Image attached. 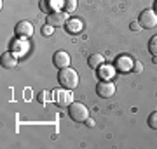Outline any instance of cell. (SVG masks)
<instances>
[{
	"label": "cell",
	"instance_id": "ffe728a7",
	"mask_svg": "<svg viewBox=\"0 0 157 149\" xmlns=\"http://www.w3.org/2000/svg\"><path fill=\"white\" fill-rule=\"evenodd\" d=\"M143 71V64L141 61H135L133 62V73H141Z\"/></svg>",
	"mask_w": 157,
	"mask_h": 149
},
{
	"label": "cell",
	"instance_id": "603a6c76",
	"mask_svg": "<svg viewBox=\"0 0 157 149\" xmlns=\"http://www.w3.org/2000/svg\"><path fill=\"white\" fill-rule=\"evenodd\" d=\"M154 64H157V55H154Z\"/></svg>",
	"mask_w": 157,
	"mask_h": 149
},
{
	"label": "cell",
	"instance_id": "7402d4cb",
	"mask_svg": "<svg viewBox=\"0 0 157 149\" xmlns=\"http://www.w3.org/2000/svg\"><path fill=\"white\" fill-rule=\"evenodd\" d=\"M86 123H87V127H94V120H91V118H87Z\"/></svg>",
	"mask_w": 157,
	"mask_h": 149
},
{
	"label": "cell",
	"instance_id": "ac0fdd59",
	"mask_svg": "<svg viewBox=\"0 0 157 149\" xmlns=\"http://www.w3.org/2000/svg\"><path fill=\"white\" fill-rule=\"evenodd\" d=\"M21 42H23V40H16V42L12 44V50H14V52H17V55H19V52H23V50H25V47H23Z\"/></svg>",
	"mask_w": 157,
	"mask_h": 149
},
{
	"label": "cell",
	"instance_id": "9a60e30c",
	"mask_svg": "<svg viewBox=\"0 0 157 149\" xmlns=\"http://www.w3.org/2000/svg\"><path fill=\"white\" fill-rule=\"evenodd\" d=\"M51 95H52V92H47V90H42L39 94V97H37V101H39L40 104H45L47 101L51 99Z\"/></svg>",
	"mask_w": 157,
	"mask_h": 149
},
{
	"label": "cell",
	"instance_id": "3957f363",
	"mask_svg": "<svg viewBox=\"0 0 157 149\" xmlns=\"http://www.w3.org/2000/svg\"><path fill=\"white\" fill-rule=\"evenodd\" d=\"M140 24L143 30H152V28L157 26V12L155 11H150V9H147L140 14Z\"/></svg>",
	"mask_w": 157,
	"mask_h": 149
},
{
	"label": "cell",
	"instance_id": "2e32d148",
	"mask_svg": "<svg viewBox=\"0 0 157 149\" xmlns=\"http://www.w3.org/2000/svg\"><path fill=\"white\" fill-rule=\"evenodd\" d=\"M148 50H150L152 55H157V35L150 38V42H148Z\"/></svg>",
	"mask_w": 157,
	"mask_h": 149
},
{
	"label": "cell",
	"instance_id": "8992f818",
	"mask_svg": "<svg viewBox=\"0 0 157 149\" xmlns=\"http://www.w3.org/2000/svg\"><path fill=\"white\" fill-rule=\"evenodd\" d=\"M133 62H135V59L131 55H119L117 59H115V68L121 73L133 71Z\"/></svg>",
	"mask_w": 157,
	"mask_h": 149
},
{
	"label": "cell",
	"instance_id": "6da1fadb",
	"mask_svg": "<svg viewBox=\"0 0 157 149\" xmlns=\"http://www.w3.org/2000/svg\"><path fill=\"white\" fill-rule=\"evenodd\" d=\"M58 82H59L61 87L68 88V90H73V88L78 85V73L70 66L63 68V69H59V73H58Z\"/></svg>",
	"mask_w": 157,
	"mask_h": 149
},
{
	"label": "cell",
	"instance_id": "ba28073f",
	"mask_svg": "<svg viewBox=\"0 0 157 149\" xmlns=\"http://www.w3.org/2000/svg\"><path fill=\"white\" fill-rule=\"evenodd\" d=\"M52 61H54V66L56 68L63 69V68L70 66V55H68V52H65V50H58L56 54H54V57H52Z\"/></svg>",
	"mask_w": 157,
	"mask_h": 149
},
{
	"label": "cell",
	"instance_id": "7a4b0ae2",
	"mask_svg": "<svg viewBox=\"0 0 157 149\" xmlns=\"http://www.w3.org/2000/svg\"><path fill=\"white\" fill-rule=\"evenodd\" d=\"M68 115L73 122H86L89 118V109L82 102H72L68 106Z\"/></svg>",
	"mask_w": 157,
	"mask_h": 149
},
{
	"label": "cell",
	"instance_id": "4fadbf2b",
	"mask_svg": "<svg viewBox=\"0 0 157 149\" xmlns=\"http://www.w3.org/2000/svg\"><path fill=\"white\" fill-rule=\"evenodd\" d=\"M105 62V57L101 54H93V55H89V66L93 68V69H98V68L101 66Z\"/></svg>",
	"mask_w": 157,
	"mask_h": 149
},
{
	"label": "cell",
	"instance_id": "7c38bea8",
	"mask_svg": "<svg viewBox=\"0 0 157 149\" xmlns=\"http://www.w3.org/2000/svg\"><path fill=\"white\" fill-rule=\"evenodd\" d=\"M113 73H115V69H113L112 66L101 64V66H100V71H98V75H100L101 80H110V78L113 76Z\"/></svg>",
	"mask_w": 157,
	"mask_h": 149
},
{
	"label": "cell",
	"instance_id": "d6986e66",
	"mask_svg": "<svg viewBox=\"0 0 157 149\" xmlns=\"http://www.w3.org/2000/svg\"><path fill=\"white\" fill-rule=\"evenodd\" d=\"M54 33V26H51V24H45L44 28H42V35H47V37H49V35H52Z\"/></svg>",
	"mask_w": 157,
	"mask_h": 149
},
{
	"label": "cell",
	"instance_id": "cb8c5ba5",
	"mask_svg": "<svg viewBox=\"0 0 157 149\" xmlns=\"http://www.w3.org/2000/svg\"><path fill=\"white\" fill-rule=\"evenodd\" d=\"M155 12H157V0H155Z\"/></svg>",
	"mask_w": 157,
	"mask_h": 149
},
{
	"label": "cell",
	"instance_id": "5b68a950",
	"mask_svg": "<svg viewBox=\"0 0 157 149\" xmlns=\"http://www.w3.org/2000/svg\"><path fill=\"white\" fill-rule=\"evenodd\" d=\"M68 21V12L65 11H52L47 14V24L51 26H61V24H67Z\"/></svg>",
	"mask_w": 157,
	"mask_h": 149
},
{
	"label": "cell",
	"instance_id": "8fae6325",
	"mask_svg": "<svg viewBox=\"0 0 157 149\" xmlns=\"http://www.w3.org/2000/svg\"><path fill=\"white\" fill-rule=\"evenodd\" d=\"M65 28H67L68 33H73V35L80 33V31H82V21H80V19H68Z\"/></svg>",
	"mask_w": 157,
	"mask_h": 149
},
{
	"label": "cell",
	"instance_id": "5bb4252c",
	"mask_svg": "<svg viewBox=\"0 0 157 149\" xmlns=\"http://www.w3.org/2000/svg\"><path fill=\"white\" fill-rule=\"evenodd\" d=\"M63 7H65V12H73L77 9V0H61Z\"/></svg>",
	"mask_w": 157,
	"mask_h": 149
},
{
	"label": "cell",
	"instance_id": "30bf717a",
	"mask_svg": "<svg viewBox=\"0 0 157 149\" xmlns=\"http://www.w3.org/2000/svg\"><path fill=\"white\" fill-rule=\"evenodd\" d=\"M2 66L6 69H12V68L17 66V54H12V52H6L2 55Z\"/></svg>",
	"mask_w": 157,
	"mask_h": 149
},
{
	"label": "cell",
	"instance_id": "9c48e42d",
	"mask_svg": "<svg viewBox=\"0 0 157 149\" xmlns=\"http://www.w3.org/2000/svg\"><path fill=\"white\" fill-rule=\"evenodd\" d=\"M16 33L19 35V37H23V38H28V37H32L33 35V24L28 21H21L16 24Z\"/></svg>",
	"mask_w": 157,
	"mask_h": 149
},
{
	"label": "cell",
	"instance_id": "e0dca14e",
	"mask_svg": "<svg viewBox=\"0 0 157 149\" xmlns=\"http://www.w3.org/2000/svg\"><path fill=\"white\" fill-rule=\"evenodd\" d=\"M148 127L150 128H154V130H157V111H154L150 116H148Z\"/></svg>",
	"mask_w": 157,
	"mask_h": 149
},
{
	"label": "cell",
	"instance_id": "277c9868",
	"mask_svg": "<svg viewBox=\"0 0 157 149\" xmlns=\"http://www.w3.org/2000/svg\"><path fill=\"white\" fill-rule=\"evenodd\" d=\"M96 94L103 97V99H108L115 94V83H112L110 80H101L98 85H96Z\"/></svg>",
	"mask_w": 157,
	"mask_h": 149
},
{
	"label": "cell",
	"instance_id": "52a82bcc",
	"mask_svg": "<svg viewBox=\"0 0 157 149\" xmlns=\"http://www.w3.org/2000/svg\"><path fill=\"white\" fill-rule=\"evenodd\" d=\"M54 95H56V104L58 106H70L73 102V97L72 94H70V90L68 88H65V90H58V92H54Z\"/></svg>",
	"mask_w": 157,
	"mask_h": 149
},
{
	"label": "cell",
	"instance_id": "44dd1931",
	"mask_svg": "<svg viewBox=\"0 0 157 149\" xmlns=\"http://www.w3.org/2000/svg\"><path fill=\"white\" fill-rule=\"evenodd\" d=\"M131 30H133V31H140V30H141L140 21H133V23H131Z\"/></svg>",
	"mask_w": 157,
	"mask_h": 149
}]
</instances>
